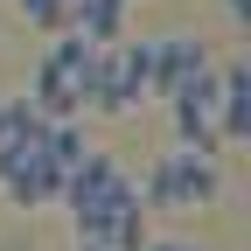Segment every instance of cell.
<instances>
[{
    "label": "cell",
    "mask_w": 251,
    "mask_h": 251,
    "mask_svg": "<svg viewBox=\"0 0 251 251\" xmlns=\"http://www.w3.org/2000/svg\"><path fill=\"white\" fill-rule=\"evenodd\" d=\"M63 209H70V224H77V244H105L112 224L126 209H140V188L126 181V168L112 161V153H84V161L63 175Z\"/></svg>",
    "instance_id": "6da1fadb"
},
{
    "label": "cell",
    "mask_w": 251,
    "mask_h": 251,
    "mask_svg": "<svg viewBox=\"0 0 251 251\" xmlns=\"http://www.w3.org/2000/svg\"><path fill=\"white\" fill-rule=\"evenodd\" d=\"M98 56L105 49H91V42H77L70 28L49 42V56L35 63V91H28V105H35L42 119H77L84 105H91V84H98Z\"/></svg>",
    "instance_id": "7a4b0ae2"
},
{
    "label": "cell",
    "mask_w": 251,
    "mask_h": 251,
    "mask_svg": "<svg viewBox=\"0 0 251 251\" xmlns=\"http://www.w3.org/2000/svg\"><path fill=\"white\" fill-rule=\"evenodd\" d=\"M42 126L49 119L21 126L14 140H0V196H7L14 209H49L63 196V168L42 153Z\"/></svg>",
    "instance_id": "3957f363"
},
{
    "label": "cell",
    "mask_w": 251,
    "mask_h": 251,
    "mask_svg": "<svg viewBox=\"0 0 251 251\" xmlns=\"http://www.w3.org/2000/svg\"><path fill=\"white\" fill-rule=\"evenodd\" d=\"M147 98H153V42H112L98 56V84H91V105L84 112L133 119Z\"/></svg>",
    "instance_id": "277c9868"
},
{
    "label": "cell",
    "mask_w": 251,
    "mask_h": 251,
    "mask_svg": "<svg viewBox=\"0 0 251 251\" xmlns=\"http://www.w3.org/2000/svg\"><path fill=\"white\" fill-rule=\"evenodd\" d=\"M224 196V175H216V161H202V153H161V161L147 168V196L140 209H202Z\"/></svg>",
    "instance_id": "5b68a950"
},
{
    "label": "cell",
    "mask_w": 251,
    "mask_h": 251,
    "mask_svg": "<svg viewBox=\"0 0 251 251\" xmlns=\"http://www.w3.org/2000/svg\"><path fill=\"white\" fill-rule=\"evenodd\" d=\"M209 70V42L202 35H161L153 42V91L161 98H175V91H188V77Z\"/></svg>",
    "instance_id": "8992f818"
},
{
    "label": "cell",
    "mask_w": 251,
    "mask_h": 251,
    "mask_svg": "<svg viewBox=\"0 0 251 251\" xmlns=\"http://www.w3.org/2000/svg\"><path fill=\"white\" fill-rule=\"evenodd\" d=\"M126 14H133V0H70V35L91 49H112L126 42Z\"/></svg>",
    "instance_id": "52a82bcc"
},
{
    "label": "cell",
    "mask_w": 251,
    "mask_h": 251,
    "mask_svg": "<svg viewBox=\"0 0 251 251\" xmlns=\"http://www.w3.org/2000/svg\"><path fill=\"white\" fill-rule=\"evenodd\" d=\"M216 133H224V147L251 133V63L216 70Z\"/></svg>",
    "instance_id": "ba28073f"
},
{
    "label": "cell",
    "mask_w": 251,
    "mask_h": 251,
    "mask_svg": "<svg viewBox=\"0 0 251 251\" xmlns=\"http://www.w3.org/2000/svg\"><path fill=\"white\" fill-rule=\"evenodd\" d=\"M21 14H28V28H42V35H63V28H70V0H21Z\"/></svg>",
    "instance_id": "9c48e42d"
},
{
    "label": "cell",
    "mask_w": 251,
    "mask_h": 251,
    "mask_svg": "<svg viewBox=\"0 0 251 251\" xmlns=\"http://www.w3.org/2000/svg\"><path fill=\"white\" fill-rule=\"evenodd\" d=\"M35 119H42V112L28 105V98H0V140H14L21 126H35Z\"/></svg>",
    "instance_id": "30bf717a"
},
{
    "label": "cell",
    "mask_w": 251,
    "mask_h": 251,
    "mask_svg": "<svg viewBox=\"0 0 251 251\" xmlns=\"http://www.w3.org/2000/svg\"><path fill=\"white\" fill-rule=\"evenodd\" d=\"M224 7H230V21H251V0H224Z\"/></svg>",
    "instance_id": "8fae6325"
},
{
    "label": "cell",
    "mask_w": 251,
    "mask_h": 251,
    "mask_svg": "<svg viewBox=\"0 0 251 251\" xmlns=\"http://www.w3.org/2000/svg\"><path fill=\"white\" fill-rule=\"evenodd\" d=\"M147 251H202V244H181V237H168V244H147Z\"/></svg>",
    "instance_id": "7c38bea8"
},
{
    "label": "cell",
    "mask_w": 251,
    "mask_h": 251,
    "mask_svg": "<svg viewBox=\"0 0 251 251\" xmlns=\"http://www.w3.org/2000/svg\"><path fill=\"white\" fill-rule=\"evenodd\" d=\"M77 251H105V244H77Z\"/></svg>",
    "instance_id": "4fadbf2b"
}]
</instances>
